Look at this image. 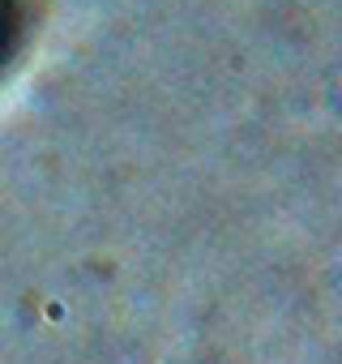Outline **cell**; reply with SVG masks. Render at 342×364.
Returning a JSON list of instances; mask_svg holds the SVG:
<instances>
[{
  "label": "cell",
  "instance_id": "1",
  "mask_svg": "<svg viewBox=\"0 0 342 364\" xmlns=\"http://www.w3.org/2000/svg\"><path fill=\"white\" fill-rule=\"evenodd\" d=\"M26 18H31V0H0V69L18 52L26 35Z\"/></svg>",
  "mask_w": 342,
  "mask_h": 364
}]
</instances>
